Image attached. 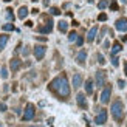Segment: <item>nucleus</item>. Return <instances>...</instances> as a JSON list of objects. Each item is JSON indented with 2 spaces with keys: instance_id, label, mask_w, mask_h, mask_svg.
<instances>
[{
  "instance_id": "31",
  "label": "nucleus",
  "mask_w": 127,
  "mask_h": 127,
  "mask_svg": "<svg viewBox=\"0 0 127 127\" xmlns=\"http://www.w3.org/2000/svg\"><path fill=\"white\" fill-rule=\"evenodd\" d=\"M76 42H78V45L81 47L82 43H84V39H82V37H76Z\"/></svg>"
},
{
  "instance_id": "28",
  "label": "nucleus",
  "mask_w": 127,
  "mask_h": 127,
  "mask_svg": "<svg viewBox=\"0 0 127 127\" xmlns=\"http://www.w3.org/2000/svg\"><path fill=\"white\" fill-rule=\"evenodd\" d=\"M110 8H112V11H116V9H118V3H116V2H112V3H110Z\"/></svg>"
},
{
  "instance_id": "13",
  "label": "nucleus",
  "mask_w": 127,
  "mask_h": 127,
  "mask_svg": "<svg viewBox=\"0 0 127 127\" xmlns=\"http://www.w3.org/2000/svg\"><path fill=\"white\" fill-rule=\"evenodd\" d=\"M85 58H87V51H85V50H82V51L78 54V58H76V61H78V64H81V65H84Z\"/></svg>"
},
{
  "instance_id": "14",
  "label": "nucleus",
  "mask_w": 127,
  "mask_h": 127,
  "mask_svg": "<svg viewBox=\"0 0 127 127\" xmlns=\"http://www.w3.org/2000/svg\"><path fill=\"white\" fill-rule=\"evenodd\" d=\"M9 65H11V70H12V71H17V70L20 68V61H19V59H11Z\"/></svg>"
},
{
  "instance_id": "21",
  "label": "nucleus",
  "mask_w": 127,
  "mask_h": 127,
  "mask_svg": "<svg viewBox=\"0 0 127 127\" xmlns=\"http://www.w3.org/2000/svg\"><path fill=\"white\" fill-rule=\"evenodd\" d=\"M2 28H3V31H12V30H14V27H12V23H5Z\"/></svg>"
},
{
  "instance_id": "23",
  "label": "nucleus",
  "mask_w": 127,
  "mask_h": 127,
  "mask_svg": "<svg viewBox=\"0 0 127 127\" xmlns=\"http://www.w3.org/2000/svg\"><path fill=\"white\" fill-rule=\"evenodd\" d=\"M0 74H2V78H3V79H6V78H8V74H9V73H8V68L3 67V68H2V71H0Z\"/></svg>"
},
{
  "instance_id": "4",
  "label": "nucleus",
  "mask_w": 127,
  "mask_h": 127,
  "mask_svg": "<svg viewBox=\"0 0 127 127\" xmlns=\"http://www.w3.org/2000/svg\"><path fill=\"white\" fill-rule=\"evenodd\" d=\"M105 78H107V74H105V71H102V70H99V71H96V85L98 87H102L104 84H105Z\"/></svg>"
},
{
  "instance_id": "25",
  "label": "nucleus",
  "mask_w": 127,
  "mask_h": 127,
  "mask_svg": "<svg viewBox=\"0 0 127 127\" xmlns=\"http://www.w3.org/2000/svg\"><path fill=\"white\" fill-rule=\"evenodd\" d=\"M98 62L101 64V65H104V64H105V59H104V56H102V54H101V53L98 54Z\"/></svg>"
},
{
  "instance_id": "5",
  "label": "nucleus",
  "mask_w": 127,
  "mask_h": 127,
  "mask_svg": "<svg viewBox=\"0 0 127 127\" xmlns=\"http://www.w3.org/2000/svg\"><path fill=\"white\" fill-rule=\"evenodd\" d=\"M105 121H107V110H101L96 115V118H95V123H96L98 126H102Z\"/></svg>"
},
{
  "instance_id": "37",
  "label": "nucleus",
  "mask_w": 127,
  "mask_h": 127,
  "mask_svg": "<svg viewBox=\"0 0 127 127\" xmlns=\"http://www.w3.org/2000/svg\"><path fill=\"white\" fill-rule=\"evenodd\" d=\"M5 2H11V0H5Z\"/></svg>"
},
{
  "instance_id": "11",
  "label": "nucleus",
  "mask_w": 127,
  "mask_h": 127,
  "mask_svg": "<svg viewBox=\"0 0 127 127\" xmlns=\"http://www.w3.org/2000/svg\"><path fill=\"white\" fill-rule=\"evenodd\" d=\"M81 84H82V76H81L79 73H76V74L73 76V87H74V88H79Z\"/></svg>"
},
{
  "instance_id": "12",
  "label": "nucleus",
  "mask_w": 127,
  "mask_h": 127,
  "mask_svg": "<svg viewBox=\"0 0 127 127\" xmlns=\"http://www.w3.org/2000/svg\"><path fill=\"white\" fill-rule=\"evenodd\" d=\"M96 33H98V27H93L90 31H88L87 40H88V42H93V40H95V37H96Z\"/></svg>"
},
{
  "instance_id": "3",
  "label": "nucleus",
  "mask_w": 127,
  "mask_h": 127,
  "mask_svg": "<svg viewBox=\"0 0 127 127\" xmlns=\"http://www.w3.org/2000/svg\"><path fill=\"white\" fill-rule=\"evenodd\" d=\"M34 113H36L34 104H27V109H25V113H23V121H30V119H33Z\"/></svg>"
},
{
  "instance_id": "17",
  "label": "nucleus",
  "mask_w": 127,
  "mask_h": 127,
  "mask_svg": "<svg viewBox=\"0 0 127 127\" xmlns=\"http://www.w3.org/2000/svg\"><path fill=\"white\" fill-rule=\"evenodd\" d=\"M85 92H87V95H92L93 93V81L92 79H88L85 82Z\"/></svg>"
},
{
  "instance_id": "9",
  "label": "nucleus",
  "mask_w": 127,
  "mask_h": 127,
  "mask_svg": "<svg viewBox=\"0 0 127 127\" xmlns=\"http://www.w3.org/2000/svg\"><path fill=\"white\" fill-rule=\"evenodd\" d=\"M76 101H78V104H79L81 109H87V99H85V95L84 93H78Z\"/></svg>"
},
{
  "instance_id": "32",
  "label": "nucleus",
  "mask_w": 127,
  "mask_h": 127,
  "mask_svg": "<svg viewBox=\"0 0 127 127\" xmlns=\"http://www.w3.org/2000/svg\"><path fill=\"white\" fill-rule=\"evenodd\" d=\"M5 110H6V105L3 102H0V112H5Z\"/></svg>"
},
{
  "instance_id": "10",
  "label": "nucleus",
  "mask_w": 127,
  "mask_h": 127,
  "mask_svg": "<svg viewBox=\"0 0 127 127\" xmlns=\"http://www.w3.org/2000/svg\"><path fill=\"white\" fill-rule=\"evenodd\" d=\"M51 30H53V22L48 19V22H47V25L45 27H40L39 28V31L40 33H45V34H48V33H51Z\"/></svg>"
},
{
  "instance_id": "26",
  "label": "nucleus",
  "mask_w": 127,
  "mask_h": 127,
  "mask_svg": "<svg viewBox=\"0 0 127 127\" xmlns=\"http://www.w3.org/2000/svg\"><path fill=\"white\" fill-rule=\"evenodd\" d=\"M50 12H51L53 16H59V14H61V11H59L58 8H51V9H50Z\"/></svg>"
},
{
  "instance_id": "34",
  "label": "nucleus",
  "mask_w": 127,
  "mask_h": 127,
  "mask_svg": "<svg viewBox=\"0 0 127 127\" xmlns=\"http://www.w3.org/2000/svg\"><path fill=\"white\" fill-rule=\"evenodd\" d=\"M124 70H126V74H127V64H124Z\"/></svg>"
},
{
  "instance_id": "33",
  "label": "nucleus",
  "mask_w": 127,
  "mask_h": 127,
  "mask_svg": "<svg viewBox=\"0 0 127 127\" xmlns=\"http://www.w3.org/2000/svg\"><path fill=\"white\" fill-rule=\"evenodd\" d=\"M50 5V0H43V6H48Z\"/></svg>"
},
{
  "instance_id": "18",
  "label": "nucleus",
  "mask_w": 127,
  "mask_h": 127,
  "mask_svg": "<svg viewBox=\"0 0 127 127\" xmlns=\"http://www.w3.org/2000/svg\"><path fill=\"white\" fill-rule=\"evenodd\" d=\"M58 27H59V31H61V33H67V30H68V23H67L65 20H61Z\"/></svg>"
},
{
  "instance_id": "20",
  "label": "nucleus",
  "mask_w": 127,
  "mask_h": 127,
  "mask_svg": "<svg viewBox=\"0 0 127 127\" xmlns=\"http://www.w3.org/2000/svg\"><path fill=\"white\" fill-rule=\"evenodd\" d=\"M6 19H8V20H14V16H12V9L11 8L6 9Z\"/></svg>"
},
{
  "instance_id": "22",
  "label": "nucleus",
  "mask_w": 127,
  "mask_h": 127,
  "mask_svg": "<svg viewBox=\"0 0 127 127\" xmlns=\"http://www.w3.org/2000/svg\"><path fill=\"white\" fill-rule=\"evenodd\" d=\"M107 5H109V3H107V0H101V2L98 3V8L99 9H104V8H107Z\"/></svg>"
},
{
  "instance_id": "35",
  "label": "nucleus",
  "mask_w": 127,
  "mask_h": 127,
  "mask_svg": "<svg viewBox=\"0 0 127 127\" xmlns=\"http://www.w3.org/2000/svg\"><path fill=\"white\" fill-rule=\"evenodd\" d=\"M33 127H42V126H33Z\"/></svg>"
},
{
  "instance_id": "29",
  "label": "nucleus",
  "mask_w": 127,
  "mask_h": 127,
  "mask_svg": "<svg viewBox=\"0 0 127 127\" xmlns=\"http://www.w3.org/2000/svg\"><path fill=\"white\" fill-rule=\"evenodd\" d=\"M98 19H99L101 22H104V20H107V16H105L104 12H102V14H99V17H98Z\"/></svg>"
},
{
  "instance_id": "15",
  "label": "nucleus",
  "mask_w": 127,
  "mask_h": 127,
  "mask_svg": "<svg viewBox=\"0 0 127 127\" xmlns=\"http://www.w3.org/2000/svg\"><path fill=\"white\" fill-rule=\"evenodd\" d=\"M121 50H123V47H121V43H119V42H115V43H113V47H112V56H115L116 53H119V51H121Z\"/></svg>"
},
{
  "instance_id": "19",
  "label": "nucleus",
  "mask_w": 127,
  "mask_h": 127,
  "mask_svg": "<svg viewBox=\"0 0 127 127\" xmlns=\"http://www.w3.org/2000/svg\"><path fill=\"white\" fill-rule=\"evenodd\" d=\"M8 39H9V37L6 36V34H2V36H0V50L5 48V45L8 43Z\"/></svg>"
},
{
  "instance_id": "36",
  "label": "nucleus",
  "mask_w": 127,
  "mask_h": 127,
  "mask_svg": "<svg viewBox=\"0 0 127 127\" xmlns=\"http://www.w3.org/2000/svg\"><path fill=\"white\" fill-rule=\"evenodd\" d=\"M0 127H3V124H2V123H0Z\"/></svg>"
},
{
  "instance_id": "27",
  "label": "nucleus",
  "mask_w": 127,
  "mask_h": 127,
  "mask_svg": "<svg viewBox=\"0 0 127 127\" xmlns=\"http://www.w3.org/2000/svg\"><path fill=\"white\" fill-rule=\"evenodd\" d=\"M112 64H113V67H118V65H119V59L113 56V59H112Z\"/></svg>"
},
{
  "instance_id": "30",
  "label": "nucleus",
  "mask_w": 127,
  "mask_h": 127,
  "mask_svg": "<svg viewBox=\"0 0 127 127\" xmlns=\"http://www.w3.org/2000/svg\"><path fill=\"white\" fill-rule=\"evenodd\" d=\"M118 85H119V88H124V87H126V82H124L123 79H119V81H118Z\"/></svg>"
},
{
  "instance_id": "2",
  "label": "nucleus",
  "mask_w": 127,
  "mask_h": 127,
  "mask_svg": "<svg viewBox=\"0 0 127 127\" xmlns=\"http://www.w3.org/2000/svg\"><path fill=\"white\" fill-rule=\"evenodd\" d=\"M112 115H113V118L116 119V121L119 123V121H123V118H124V105H123V101H119V99H116V101H113L112 102Z\"/></svg>"
},
{
  "instance_id": "16",
  "label": "nucleus",
  "mask_w": 127,
  "mask_h": 127,
  "mask_svg": "<svg viewBox=\"0 0 127 127\" xmlns=\"http://www.w3.org/2000/svg\"><path fill=\"white\" fill-rule=\"evenodd\" d=\"M19 19H25V17H27L28 16V8H27V6H20V8H19Z\"/></svg>"
},
{
  "instance_id": "1",
  "label": "nucleus",
  "mask_w": 127,
  "mask_h": 127,
  "mask_svg": "<svg viewBox=\"0 0 127 127\" xmlns=\"http://www.w3.org/2000/svg\"><path fill=\"white\" fill-rule=\"evenodd\" d=\"M48 87H50V90L54 92L61 99H67L70 96V85H68V81H67L65 74H61L56 79H53Z\"/></svg>"
},
{
  "instance_id": "8",
  "label": "nucleus",
  "mask_w": 127,
  "mask_h": 127,
  "mask_svg": "<svg viewBox=\"0 0 127 127\" xmlns=\"http://www.w3.org/2000/svg\"><path fill=\"white\" fill-rule=\"evenodd\" d=\"M115 27H116V30L118 31H123V33H124V31H127V19H118V20H116V23H115Z\"/></svg>"
},
{
  "instance_id": "24",
  "label": "nucleus",
  "mask_w": 127,
  "mask_h": 127,
  "mask_svg": "<svg viewBox=\"0 0 127 127\" xmlns=\"http://www.w3.org/2000/svg\"><path fill=\"white\" fill-rule=\"evenodd\" d=\"M76 37H78V34H76L74 31H71V33L68 34V40H70V42H73V40H76Z\"/></svg>"
},
{
  "instance_id": "7",
  "label": "nucleus",
  "mask_w": 127,
  "mask_h": 127,
  "mask_svg": "<svg viewBox=\"0 0 127 127\" xmlns=\"http://www.w3.org/2000/svg\"><path fill=\"white\" fill-rule=\"evenodd\" d=\"M110 95H112V87H105V90L101 95V102L102 104H107L110 101Z\"/></svg>"
},
{
  "instance_id": "6",
  "label": "nucleus",
  "mask_w": 127,
  "mask_h": 127,
  "mask_svg": "<svg viewBox=\"0 0 127 127\" xmlns=\"http://www.w3.org/2000/svg\"><path fill=\"white\" fill-rule=\"evenodd\" d=\"M34 56H36L37 61H40L43 56H45V47L43 45H36L34 47Z\"/></svg>"
}]
</instances>
